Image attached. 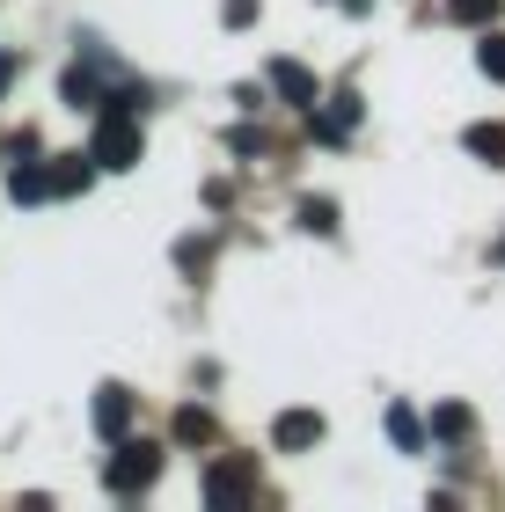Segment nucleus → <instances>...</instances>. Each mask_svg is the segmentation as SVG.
Wrapping results in <instances>:
<instances>
[{"label": "nucleus", "instance_id": "nucleus-1", "mask_svg": "<svg viewBox=\"0 0 505 512\" xmlns=\"http://www.w3.org/2000/svg\"><path fill=\"white\" fill-rule=\"evenodd\" d=\"M162 469H169V447H154V439H125V447L103 461V491L110 498H147Z\"/></svg>", "mask_w": 505, "mask_h": 512}, {"label": "nucleus", "instance_id": "nucleus-2", "mask_svg": "<svg viewBox=\"0 0 505 512\" xmlns=\"http://www.w3.org/2000/svg\"><path fill=\"white\" fill-rule=\"evenodd\" d=\"M249 491H257V469H249L242 454H227V461L205 469V505H242Z\"/></svg>", "mask_w": 505, "mask_h": 512}, {"label": "nucleus", "instance_id": "nucleus-3", "mask_svg": "<svg viewBox=\"0 0 505 512\" xmlns=\"http://www.w3.org/2000/svg\"><path fill=\"white\" fill-rule=\"evenodd\" d=\"M8 198H15V205H44V198H59V191H52V161L22 154L15 169H8Z\"/></svg>", "mask_w": 505, "mask_h": 512}, {"label": "nucleus", "instance_id": "nucleus-4", "mask_svg": "<svg viewBox=\"0 0 505 512\" xmlns=\"http://www.w3.org/2000/svg\"><path fill=\"white\" fill-rule=\"evenodd\" d=\"M352 132H359V96L344 88V96H330V110H315V139H323V147H344Z\"/></svg>", "mask_w": 505, "mask_h": 512}, {"label": "nucleus", "instance_id": "nucleus-5", "mask_svg": "<svg viewBox=\"0 0 505 512\" xmlns=\"http://www.w3.org/2000/svg\"><path fill=\"white\" fill-rule=\"evenodd\" d=\"M271 88H279V103L315 110V74H308L301 59H271Z\"/></svg>", "mask_w": 505, "mask_h": 512}, {"label": "nucleus", "instance_id": "nucleus-6", "mask_svg": "<svg viewBox=\"0 0 505 512\" xmlns=\"http://www.w3.org/2000/svg\"><path fill=\"white\" fill-rule=\"evenodd\" d=\"M96 432L103 439H125L132 432V395L125 388H96Z\"/></svg>", "mask_w": 505, "mask_h": 512}, {"label": "nucleus", "instance_id": "nucleus-7", "mask_svg": "<svg viewBox=\"0 0 505 512\" xmlns=\"http://www.w3.org/2000/svg\"><path fill=\"white\" fill-rule=\"evenodd\" d=\"M88 183H96V154H59L52 161V191L59 198H81Z\"/></svg>", "mask_w": 505, "mask_h": 512}, {"label": "nucleus", "instance_id": "nucleus-8", "mask_svg": "<svg viewBox=\"0 0 505 512\" xmlns=\"http://www.w3.org/2000/svg\"><path fill=\"white\" fill-rule=\"evenodd\" d=\"M271 439H279V447H315V439H323V417H315V410H279Z\"/></svg>", "mask_w": 505, "mask_h": 512}, {"label": "nucleus", "instance_id": "nucleus-9", "mask_svg": "<svg viewBox=\"0 0 505 512\" xmlns=\"http://www.w3.org/2000/svg\"><path fill=\"white\" fill-rule=\"evenodd\" d=\"M176 439H183V447H213V439H220V425H213V410L183 403V410H176Z\"/></svg>", "mask_w": 505, "mask_h": 512}, {"label": "nucleus", "instance_id": "nucleus-10", "mask_svg": "<svg viewBox=\"0 0 505 512\" xmlns=\"http://www.w3.org/2000/svg\"><path fill=\"white\" fill-rule=\"evenodd\" d=\"M388 439H396L403 454H425V425H418V410H410V403H388Z\"/></svg>", "mask_w": 505, "mask_h": 512}, {"label": "nucleus", "instance_id": "nucleus-11", "mask_svg": "<svg viewBox=\"0 0 505 512\" xmlns=\"http://www.w3.org/2000/svg\"><path fill=\"white\" fill-rule=\"evenodd\" d=\"M462 147H469L476 161H491V169H505V125H469Z\"/></svg>", "mask_w": 505, "mask_h": 512}, {"label": "nucleus", "instance_id": "nucleus-12", "mask_svg": "<svg viewBox=\"0 0 505 512\" xmlns=\"http://www.w3.org/2000/svg\"><path fill=\"white\" fill-rule=\"evenodd\" d=\"M103 96H110V88L96 81V66H74V74H66V103H74V110H103Z\"/></svg>", "mask_w": 505, "mask_h": 512}, {"label": "nucleus", "instance_id": "nucleus-13", "mask_svg": "<svg viewBox=\"0 0 505 512\" xmlns=\"http://www.w3.org/2000/svg\"><path fill=\"white\" fill-rule=\"evenodd\" d=\"M432 432H440V439H469L476 432V410L469 403H440V410H432Z\"/></svg>", "mask_w": 505, "mask_h": 512}, {"label": "nucleus", "instance_id": "nucleus-14", "mask_svg": "<svg viewBox=\"0 0 505 512\" xmlns=\"http://www.w3.org/2000/svg\"><path fill=\"white\" fill-rule=\"evenodd\" d=\"M498 8H505V0H447V15H454V22H469V30H491Z\"/></svg>", "mask_w": 505, "mask_h": 512}, {"label": "nucleus", "instance_id": "nucleus-15", "mask_svg": "<svg viewBox=\"0 0 505 512\" xmlns=\"http://www.w3.org/2000/svg\"><path fill=\"white\" fill-rule=\"evenodd\" d=\"M301 227L308 235H337V205L330 198H301Z\"/></svg>", "mask_w": 505, "mask_h": 512}, {"label": "nucleus", "instance_id": "nucleus-16", "mask_svg": "<svg viewBox=\"0 0 505 512\" xmlns=\"http://www.w3.org/2000/svg\"><path fill=\"white\" fill-rule=\"evenodd\" d=\"M476 66H484L491 81H505V37H498V30H491L484 44H476Z\"/></svg>", "mask_w": 505, "mask_h": 512}, {"label": "nucleus", "instance_id": "nucleus-17", "mask_svg": "<svg viewBox=\"0 0 505 512\" xmlns=\"http://www.w3.org/2000/svg\"><path fill=\"white\" fill-rule=\"evenodd\" d=\"M235 154H264V132L257 125H235Z\"/></svg>", "mask_w": 505, "mask_h": 512}, {"label": "nucleus", "instance_id": "nucleus-18", "mask_svg": "<svg viewBox=\"0 0 505 512\" xmlns=\"http://www.w3.org/2000/svg\"><path fill=\"white\" fill-rule=\"evenodd\" d=\"M227 22H235V30H249V22H257V0H227Z\"/></svg>", "mask_w": 505, "mask_h": 512}, {"label": "nucleus", "instance_id": "nucleus-19", "mask_svg": "<svg viewBox=\"0 0 505 512\" xmlns=\"http://www.w3.org/2000/svg\"><path fill=\"white\" fill-rule=\"evenodd\" d=\"M8 81H15V52H0V96H8Z\"/></svg>", "mask_w": 505, "mask_h": 512}, {"label": "nucleus", "instance_id": "nucleus-20", "mask_svg": "<svg viewBox=\"0 0 505 512\" xmlns=\"http://www.w3.org/2000/svg\"><path fill=\"white\" fill-rule=\"evenodd\" d=\"M337 8H344V15H366V0H337Z\"/></svg>", "mask_w": 505, "mask_h": 512}, {"label": "nucleus", "instance_id": "nucleus-21", "mask_svg": "<svg viewBox=\"0 0 505 512\" xmlns=\"http://www.w3.org/2000/svg\"><path fill=\"white\" fill-rule=\"evenodd\" d=\"M498 264H505V242H498Z\"/></svg>", "mask_w": 505, "mask_h": 512}]
</instances>
